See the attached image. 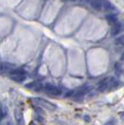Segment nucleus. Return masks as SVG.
<instances>
[{"instance_id": "nucleus-1", "label": "nucleus", "mask_w": 124, "mask_h": 125, "mask_svg": "<svg viewBox=\"0 0 124 125\" xmlns=\"http://www.w3.org/2000/svg\"><path fill=\"white\" fill-rule=\"evenodd\" d=\"M118 85V80L114 77H108V78H105L103 80H101L100 83L98 84V90L100 92H103L106 90H108L110 86L116 87Z\"/></svg>"}, {"instance_id": "nucleus-2", "label": "nucleus", "mask_w": 124, "mask_h": 125, "mask_svg": "<svg viewBox=\"0 0 124 125\" xmlns=\"http://www.w3.org/2000/svg\"><path fill=\"white\" fill-rule=\"evenodd\" d=\"M9 77H11V80H15V82H17V83H22V82H24V80L26 79V73L25 71L23 70V69H15L14 71L11 72V75H9Z\"/></svg>"}, {"instance_id": "nucleus-3", "label": "nucleus", "mask_w": 124, "mask_h": 125, "mask_svg": "<svg viewBox=\"0 0 124 125\" xmlns=\"http://www.w3.org/2000/svg\"><path fill=\"white\" fill-rule=\"evenodd\" d=\"M44 91L49 95H61L62 94V90L59 88L57 86L53 85V84H46L44 86Z\"/></svg>"}, {"instance_id": "nucleus-4", "label": "nucleus", "mask_w": 124, "mask_h": 125, "mask_svg": "<svg viewBox=\"0 0 124 125\" xmlns=\"http://www.w3.org/2000/svg\"><path fill=\"white\" fill-rule=\"evenodd\" d=\"M32 102L36 103V104H39V106H41V107H45V108H47V109H49V110L56 109V106H55V104H53V103L48 102V101H46V100H44V99H41V98L32 99Z\"/></svg>"}, {"instance_id": "nucleus-5", "label": "nucleus", "mask_w": 124, "mask_h": 125, "mask_svg": "<svg viewBox=\"0 0 124 125\" xmlns=\"http://www.w3.org/2000/svg\"><path fill=\"white\" fill-rule=\"evenodd\" d=\"M91 90V86L90 85H83L82 87H79L78 90H77V92L75 93V99L77 100V99L82 98L83 95H85L86 93H89V91Z\"/></svg>"}, {"instance_id": "nucleus-6", "label": "nucleus", "mask_w": 124, "mask_h": 125, "mask_svg": "<svg viewBox=\"0 0 124 125\" xmlns=\"http://www.w3.org/2000/svg\"><path fill=\"white\" fill-rule=\"evenodd\" d=\"M15 65L14 64H11V63H1V73H8V75H11V72L15 70Z\"/></svg>"}, {"instance_id": "nucleus-7", "label": "nucleus", "mask_w": 124, "mask_h": 125, "mask_svg": "<svg viewBox=\"0 0 124 125\" xmlns=\"http://www.w3.org/2000/svg\"><path fill=\"white\" fill-rule=\"evenodd\" d=\"M14 117H15V121L17 123V125H24V117H23L22 111L20 109H15L14 111Z\"/></svg>"}, {"instance_id": "nucleus-8", "label": "nucleus", "mask_w": 124, "mask_h": 125, "mask_svg": "<svg viewBox=\"0 0 124 125\" xmlns=\"http://www.w3.org/2000/svg\"><path fill=\"white\" fill-rule=\"evenodd\" d=\"M90 5L94 10L99 11L103 9V2H102L101 0H90Z\"/></svg>"}, {"instance_id": "nucleus-9", "label": "nucleus", "mask_w": 124, "mask_h": 125, "mask_svg": "<svg viewBox=\"0 0 124 125\" xmlns=\"http://www.w3.org/2000/svg\"><path fill=\"white\" fill-rule=\"evenodd\" d=\"M124 30V23L123 22H117L116 24H114L113 29H112V36H116Z\"/></svg>"}, {"instance_id": "nucleus-10", "label": "nucleus", "mask_w": 124, "mask_h": 125, "mask_svg": "<svg viewBox=\"0 0 124 125\" xmlns=\"http://www.w3.org/2000/svg\"><path fill=\"white\" fill-rule=\"evenodd\" d=\"M28 88H31V90H34V91H40L43 88V84L39 83V82H34V83H30L26 85Z\"/></svg>"}, {"instance_id": "nucleus-11", "label": "nucleus", "mask_w": 124, "mask_h": 125, "mask_svg": "<svg viewBox=\"0 0 124 125\" xmlns=\"http://www.w3.org/2000/svg\"><path fill=\"white\" fill-rule=\"evenodd\" d=\"M102 2H103V10L106 11H112L115 9V7L113 6V4L108 1V0H102Z\"/></svg>"}, {"instance_id": "nucleus-12", "label": "nucleus", "mask_w": 124, "mask_h": 125, "mask_svg": "<svg viewBox=\"0 0 124 125\" xmlns=\"http://www.w3.org/2000/svg\"><path fill=\"white\" fill-rule=\"evenodd\" d=\"M115 44L118 46H124V34H122V36H120V37H117L115 39Z\"/></svg>"}, {"instance_id": "nucleus-13", "label": "nucleus", "mask_w": 124, "mask_h": 125, "mask_svg": "<svg viewBox=\"0 0 124 125\" xmlns=\"http://www.w3.org/2000/svg\"><path fill=\"white\" fill-rule=\"evenodd\" d=\"M107 20H108L110 23H114V24L117 23V17L115 15H107Z\"/></svg>"}, {"instance_id": "nucleus-14", "label": "nucleus", "mask_w": 124, "mask_h": 125, "mask_svg": "<svg viewBox=\"0 0 124 125\" xmlns=\"http://www.w3.org/2000/svg\"><path fill=\"white\" fill-rule=\"evenodd\" d=\"M5 114H7V108H5V106H1V119L5 117Z\"/></svg>"}, {"instance_id": "nucleus-15", "label": "nucleus", "mask_w": 124, "mask_h": 125, "mask_svg": "<svg viewBox=\"0 0 124 125\" xmlns=\"http://www.w3.org/2000/svg\"><path fill=\"white\" fill-rule=\"evenodd\" d=\"M115 70L117 71V73H120L121 72V64L120 63H116V64H115Z\"/></svg>"}, {"instance_id": "nucleus-16", "label": "nucleus", "mask_w": 124, "mask_h": 125, "mask_svg": "<svg viewBox=\"0 0 124 125\" xmlns=\"http://www.w3.org/2000/svg\"><path fill=\"white\" fill-rule=\"evenodd\" d=\"M84 119H85L86 122H89L90 121V117H89V116H84Z\"/></svg>"}, {"instance_id": "nucleus-17", "label": "nucleus", "mask_w": 124, "mask_h": 125, "mask_svg": "<svg viewBox=\"0 0 124 125\" xmlns=\"http://www.w3.org/2000/svg\"><path fill=\"white\" fill-rule=\"evenodd\" d=\"M113 124H114V122H113V121H110V122H108V123H107L106 125H113Z\"/></svg>"}, {"instance_id": "nucleus-18", "label": "nucleus", "mask_w": 124, "mask_h": 125, "mask_svg": "<svg viewBox=\"0 0 124 125\" xmlns=\"http://www.w3.org/2000/svg\"><path fill=\"white\" fill-rule=\"evenodd\" d=\"M120 116H121V118H122V119H124V113H121Z\"/></svg>"}, {"instance_id": "nucleus-19", "label": "nucleus", "mask_w": 124, "mask_h": 125, "mask_svg": "<svg viewBox=\"0 0 124 125\" xmlns=\"http://www.w3.org/2000/svg\"><path fill=\"white\" fill-rule=\"evenodd\" d=\"M123 60H124V53H123Z\"/></svg>"}, {"instance_id": "nucleus-20", "label": "nucleus", "mask_w": 124, "mask_h": 125, "mask_svg": "<svg viewBox=\"0 0 124 125\" xmlns=\"http://www.w3.org/2000/svg\"><path fill=\"white\" fill-rule=\"evenodd\" d=\"M31 125H34V123H32V124H31Z\"/></svg>"}]
</instances>
